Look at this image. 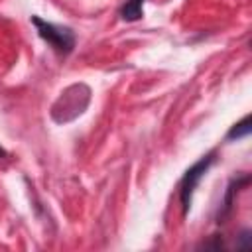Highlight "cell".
<instances>
[{
  "mask_svg": "<svg viewBox=\"0 0 252 252\" xmlns=\"http://www.w3.org/2000/svg\"><path fill=\"white\" fill-rule=\"evenodd\" d=\"M32 24L35 26L37 35H39L43 41H47L55 53L67 55V53L73 51V47H75V33H73L71 28L45 22V20H41V18H37V16L32 18Z\"/></svg>",
  "mask_w": 252,
  "mask_h": 252,
  "instance_id": "6da1fadb",
  "label": "cell"
},
{
  "mask_svg": "<svg viewBox=\"0 0 252 252\" xmlns=\"http://www.w3.org/2000/svg\"><path fill=\"white\" fill-rule=\"evenodd\" d=\"M215 163V152L203 156L197 163H193L185 175L181 177V183H179V201H181V209H183V215H187V211L191 209V201H193V193L199 185V181L205 177V173L209 171V167Z\"/></svg>",
  "mask_w": 252,
  "mask_h": 252,
  "instance_id": "7a4b0ae2",
  "label": "cell"
},
{
  "mask_svg": "<svg viewBox=\"0 0 252 252\" xmlns=\"http://www.w3.org/2000/svg\"><path fill=\"white\" fill-rule=\"evenodd\" d=\"M248 175H244V177H240V179H234L230 185H228V191H226V197H224V201H222V207H220V211H219V217H217V222H222V219L228 215V211H230V207H232V197H234V191L236 189H240V185H244V183H248Z\"/></svg>",
  "mask_w": 252,
  "mask_h": 252,
  "instance_id": "3957f363",
  "label": "cell"
},
{
  "mask_svg": "<svg viewBox=\"0 0 252 252\" xmlns=\"http://www.w3.org/2000/svg\"><path fill=\"white\" fill-rule=\"evenodd\" d=\"M144 2L146 0H126L120 8V18L124 22H136L142 18L144 12Z\"/></svg>",
  "mask_w": 252,
  "mask_h": 252,
  "instance_id": "277c9868",
  "label": "cell"
},
{
  "mask_svg": "<svg viewBox=\"0 0 252 252\" xmlns=\"http://www.w3.org/2000/svg\"><path fill=\"white\" fill-rule=\"evenodd\" d=\"M248 134H250V116H244L238 124H234V126L228 130L226 140H240V138H244V136H248Z\"/></svg>",
  "mask_w": 252,
  "mask_h": 252,
  "instance_id": "5b68a950",
  "label": "cell"
},
{
  "mask_svg": "<svg viewBox=\"0 0 252 252\" xmlns=\"http://www.w3.org/2000/svg\"><path fill=\"white\" fill-rule=\"evenodd\" d=\"M250 246V230H242L240 236H238V242H236V248H248Z\"/></svg>",
  "mask_w": 252,
  "mask_h": 252,
  "instance_id": "8992f818",
  "label": "cell"
},
{
  "mask_svg": "<svg viewBox=\"0 0 252 252\" xmlns=\"http://www.w3.org/2000/svg\"><path fill=\"white\" fill-rule=\"evenodd\" d=\"M0 158H6V150L0 146Z\"/></svg>",
  "mask_w": 252,
  "mask_h": 252,
  "instance_id": "52a82bcc",
  "label": "cell"
}]
</instances>
